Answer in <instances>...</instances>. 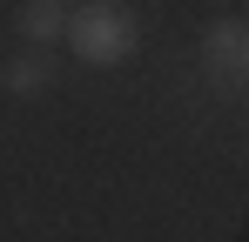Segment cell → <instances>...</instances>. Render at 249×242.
I'll return each mask as SVG.
<instances>
[{
    "mask_svg": "<svg viewBox=\"0 0 249 242\" xmlns=\"http://www.w3.org/2000/svg\"><path fill=\"white\" fill-rule=\"evenodd\" d=\"M61 47L74 61H88V68H122L128 54L142 47V20H135L128 0H74Z\"/></svg>",
    "mask_w": 249,
    "mask_h": 242,
    "instance_id": "obj_1",
    "label": "cell"
},
{
    "mask_svg": "<svg viewBox=\"0 0 249 242\" xmlns=\"http://www.w3.org/2000/svg\"><path fill=\"white\" fill-rule=\"evenodd\" d=\"M196 61L215 94H249V20H236V14L209 20L196 40Z\"/></svg>",
    "mask_w": 249,
    "mask_h": 242,
    "instance_id": "obj_2",
    "label": "cell"
},
{
    "mask_svg": "<svg viewBox=\"0 0 249 242\" xmlns=\"http://www.w3.org/2000/svg\"><path fill=\"white\" fill-rule=\"evenodd\" d=\"M0 87H7L14 101H34V94H47V87H54V54H47V47H20V54L0 68Z\"/></svg>",
    "mask_w": 249,
    "mask_h": 242,
    "instance_id": "obj_3",
    "label": "cell"
},
{
    "mask_svg": "<svg viewBox=\"0 0 249 242\" xmlns=\"http://www.w3.org/2000/svg\"><path fill=\"white\" fill-rule=\"evenodd\" d=\"M14 27H20V47H61V34H68V0H20Z\"/></svg>",
    "mask_w": 249,
    "mask_h": 242,
    "instance_id": "obj_4",
    "label": "cell"
},
{
    "mask_svg": "<svg viewBox=\"0 0 249 242\" xmlns=\"http://www.w3.org/2000/svg\"><path fill=\"white\" fill-rule=\"evenodd\" d=\"M68 7H74V0H68Z\"/></svg>",
    "mask_w": 249,
    "mask_h": 242,
    "instance_id": "obj_5",
    "label": "cell"
}]
</instances>
